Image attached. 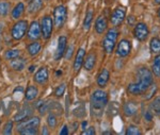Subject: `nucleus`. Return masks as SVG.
I'll use <instances>...</instances> for the list:
<instances>
[{
	"instance_id": "nucleus-47",
	"label": "nucleus",
	"mask_w": 160,
	"mask_h": 135,
	"mask_svg": "<svg viewBox=\"0 0 160 135\" xmlns=\"http://www.w3.org/2000/svg\"><path fill=\"white\" fill-rule=\"evenodd\" d=\"M111 133H112V132H104L102 134H111Z\"/></svg>"
},
{
	"instance_id": "nucleus-12",
	"label": "nucleus",
	"mask_w": 160,
	"mask_h": 135,
	"mask_svg": "<svg viewBox=\"0 0 160 135\" xmlns=\"http://www.w3.org/2000/svg\"><path fill=\"white\" fill-rule=\"evenodd\" d=\"M48 80V70L46 67H42L34 75V81L38 84H44Z\"/></svg>"
},
{
	"instance_id": "nucleus-17",
	"label": "nucleus",
	"mask_w": 160,
	"mask_h": 135,
	"mask_svg": "<svg viewBox=\"0 0 160 135\" xmlns=\"http://www.w3.org/2000/svg\"><path fill=\"white\" fill-rule=\"evenodd\" d=\"M107 19L104 16H99L96 19V22H95V30L98 34H102L107 29Z\"/></svg>"
},
{
	"instance_id": "nucleus-31",
	"label": "nucleus",
	"mask_w": 160,
	"mask_h": 135,
	"mask_svg": "<svg viewBox=\"0 0 160 135\" xmlns=\"http://www.w3.org/2000/svg\"><path fill=\"white\" fill-rule=\"evenodd\" d=\"M92 20H93V12H92V10H89L86 15V19H84V28H86V29H89L90 28Z\"/></svg>"
},
{
	"instance_id": "nucleus-29",
	"label": "nucleus",
	"mask_w": 160,
	"mask_h": 135,
	"mask_svg": "<svg viewBox=\"0 0 160 135\" xmlns=\"http://www.w3.org/2000/svg\"><path fill=\"white\" fill-rule=\"evenodd\" d=\"M9 10H10V3L7 1H1L0 2V15L4 16L9 13Z\"/></svg>"
},
{
	"instance_id": "nucleus-26",
	"label": "nucleus",
	"mask_w": 160,
	"mask_h": 135,
	"mask_svg": "<svg viewBox=\"0 0 160 135\" xmlns=\"http://www.w3.org/2000/svg\"><path fill=\"white\" fill-rule=\"evenodd\" d=\"M152 72L156 77H160V53L154 59V63L152 65Z\"/></svg>"
},
{
	"instance_id": "nucleus-43",
	"label": "nucleus",
	"mask_w": 160,
	"mask_h": 135,
	"mask_svg": "<svg viewBox=\"0 0 160 135\" xmlns=\"http://www.w3.org/2000/svg\"><path fill=\"white\" fill-rule=\"evenodd\" d=\"M87 124H88V123H87V121H83V123H82V129H86Z\"/></svg>"
},
{
	"instance_id": "nucleus-16",
	"label": "nucleus",
	"mask_w": 160,
	"mask_h": 135,
	"mask_svg": "<svg viewBox=\"0 0 160 135\" xmlns=\"http://www.w3.org/2000/svg\"><path fill=\"white\" fill-rule=\"evenodd\" d=\"M84 55H86V51H84L83 48H80L77 52V55L75 58V62H74V69L76 71H78L80 69V67L83 64V60H84Z\"/></svg>"
},
{
	"instance_id": "nucleus-46",
	"label": "nucleus",
	"mask_w": 160,
	"mask_h": 135,
	"mask_svg": "<svg viewBox=\"0 0 160 135\" xmlns=\"http://www.w3.org/2000/svg\"><path fill=\"white\" fill-rule=\"evenodd\" d=\"M62 74V71L61 70H58V71H57V76H59V75H61Z\"/></svg>"
},
{
	"instance_id": "nucleus-15",
	"label": "nucleus",
	"mask_w": 160,
	"mask_h": 135,
	"mask_svg": "<svg viewBox=\"0 0 160 135\" xmlns=\"http://www.w3.org/2000/svg\"><path fill=\"white\" fill-rule=\"evenodd\" d=\"M31 113H32V108L26 106V108H24L22 110H20L18 113L15 115L14 120L16 121V123H20V121H22V120H25V119L29 118V116L31 115Z\"/></svg>"
},
{
	"instance_id": "nucleus-3",
	"label": "nucleus",
	"mask_w": 160,
	"mask_h": 135,
	"mask_svg": "<svg viewBox=\"0 0 160 135\" xmlns=\"http://www.w3.org/2000/svg\"><path fill=\"white\" fill-rule=\"evenodd\" d=\"M118 32L117 29H110L107 32V34L105 35L104 41H102V46H104V49L107 53H111L115 48V45H117V40H118Z\"/></svg>"
},
{
	"instance_id": "nucleus-8",
	"label": "nucleus",
	"mask_w": 160,
	"mask_h": 135,
	"mask_svg": "<svg viewBox=\"0 0 160 135\" xmlns=\"http://www.w3.org/2000/svg\"><path fill=\"white\" fill-rule=\"evenodd\" d=\"M42 34H43V37L45 40L49 38L51 36V33H52V19L51 17L49 16H45L43 18L42 20Z\"/></svg>"
},
{
	"instance_id": "nucleus-42",
	"label": "nucleus",
	"mask_w": 160,
	"mask_h": 135,
	"mask_svg": "<svg viewBox=\"0 0 160 135\" xmlns=\"http://www.w3.org/2000/svg\"><path fill=\"white\" fill-rule=\"evenodd\" d=\"M34 69H35V66H33V65L29 67V71L30 72H33V71H34Z\"/></svg>"
},
{
	"instance_id": "nucleus-11",
	"label": "nucleus",
	"mask_w": 160,
	"mask_h": 135,
	"mask_svg": "<svg viewBox=\"0 0 160 135\" xmlns=\"http://www.w3.org/2000/svg\"><path fill=\"white\" fill-rule=\"evenodd\" d=\"M41 32H42V30H41V27H40V25H38V22H33L29 27L28 37H29L30 40H38L41 36Z\"/></svg>"
},
{
	"instance_id": "nucleus-48",
	"label": "nucleus",
	"mask_w": 160,
	"mask_h": 135,
	"mask_svg": "<svg viewBox=\"0 0 160 135\" xmlns=\"http://www.w3.org/2000/svg\"><path fill=\"white\" fill-rule=\"evenodd\" d=\"M158 16H159V19H160V9H159V11H158Z\"/></svg>"
},
{
	"instance_id": "nucleus-18",
	"label": "nucleus",
	"mask_w": 160,
	"mask_h": 135,
	"mask_svg": "<svg viewBox=\"0 0 160 135\" xmlns=\"http://www.w3.org/2000/svg\"><path fill=\"white\" fill-rule=\"evenodd\" d=\"M109 78H110L109 71L107 69H102L100 71V74L98 75V77H97V84H98V86L104 87L108 83V81H109Z\"/></svg>"
},
{
	"instance_id": "nucleus-19",
	"label": "nucleus",
	"mask_w": 160,
	"mask_h": 135,
	"mask_svg": "<svg viewBox=\"0 0 160 135\" xmlns=\"http://www.w3.org/2000/svg\"><path fill=\"white\" fill-rule=\"evenodd\" d=\"M43 7V0H31L28 4V12L33 14L35 12H38Z\"/></svg>"
},
{
	"instance_id": "nucleus-4",
	"label": "nucleus",
	"mask_w": 160,
	"mask_h": 135,
	"mask_svg": "<svg viewBox=\"0 0 160 135\" xmlns=\"http://www.w3.org/2000/svg\"><path fill=\"white\" fill-rule=\"evenodd\" d=\"M28 29V24L26 20H19L13 26L12 29V37L16 41L22 40L26 34V31Z\"/></svg>"
},
{
	"instance_id": "nucleus-44",
	"label": "nucleus",
	"mask_w": 160,
	"mask_h": 135,
	"mask_svg": "<svg viewBox=\"0 0 160 135\" xmlns=\"http://www.w3.org/2000/svg\"><path fill=\"white\" fill-rule=\"evenodd\" d=\"M43 129H44V130H43V131H42V133H43V134H48V131H47V130H46V128H45V127H44Z\"/></svg>"
},
{
	"instance_id": "nucleus-10",
	"label": "nucleus",
	"mask_w": 160,
	"mask_h": 135,
	"mask_svg": "<svg viewBox=\"0 0 160 135\" xmlns=\"http://www.w3.org/2000/svg\"><path fill=\"white\" fill-rule=\"evenodd\" d=\"M40 126V118L38 117H32L30 119H25V120L20 121L18 124V130L19 132L26 129H31V128H38Z\"/></svg>"
},
{
	"instance_id": "nucleus-32",
	"label": "nucleus",
	"mask_w": 160,
	"mask_h": 135,
	"mask_svg": "<svg viewBox=\"0 0 160 135\" xmlns=\"http://www.w3.org/2000/svg\"><path fill=\"white\" fill-rule=\"evenodd\" d=\"M126 134L127 135H140L141 131L139 130L138 127L136 126H129L126 130Z\"/></svg>"
},
{
	"instance_id": "nucleus-45",
	"label": "nucleus",
	"mask_w": 160,
	"mask_h": 135,
	"mask_svg": "<svg viewBox=\"0 0 160 135\" xmlns=\"http://www.w3.org/2000/svg\"><path fill=\"white\" fill-rule=\"evenodd\" d=\"M155 3H156V4H160V0H155Z\"/></svg>"
},
{
	"instance_id": "nucleus-21",
	"label": "nucleus",
	"mask_w": 160,
	"mask_h": 135,
	"mask_svg": "<svg viewBox=\"0 0 160 135\" xmlns=\"http://www.w3.org/2000/svg\"><path fill=\"white\" fill-rule=\"evenodd\" d=\"M38 88L35 86H32V85H30V86H28L27 90H26V99L28 101H31V100H34L35 98L38 97Z\"/></svg>"
},
{
	"instance_id": "nucleus-1",
	"label": "nucleus",
	"mask_w": 160,
	"mask_h": 135,
	"mask_svg": "<svg viewBox=\"0 0 160 135\" xmlns=\"http://www.w3.org/2000/svg\"><path fill=\"white\" fill-rule=\"evenodd\" d=\"M138 83L128 85V92L131 95H142L153 84V72L146 67H140L137 71Z\"/></svg>"
},
{
	"instance_id": "nucleus-40",
	"label": "nucleus",
	"mask_w": 160,
	"mask_h": 135,
	"mask_svg": "<svg viewBox=\"0 0 160 135\" xmlns=\"http://www.w3.org/2000/svg\"><path fill=\"white\" fill-rule=\"evenodd\" d=\"M60 134L61 135H68V126H64L63 127V129L60 131Z\"/></svg>"
},
{
	"instance_id": "nucleus-22",
	"label": "nucleus",
	"mask_w": 160,
	"mask_h": 135,
	"mask_svg": "<svg viewBox=\"0 0 160 135\" xmlns=\"http://www.w3.org/2000/svg\"><path fill=\"white\" fill-rule=\"evenodd\" d=\"M25 65H26V61L24 59L22 58H16V59H13V61L11 62V66L13 69L15 70H22L25 68Z\"/></svg>"
},
{
	"instance_id": "nucleus-13",
	"label": "nucleus",
	"mask_w": 160,
	"mask_h": 135,
	"mask_svg": "<svg viewBox=\"0 0 160 135\" xmlns=\"http://www.w3.org/2000/svg\"><path fill=\"white\" fill-rule=\"evenodd\" d=\"M123 111L126 116H129V117L130 116H133L135 114H137V112H138V103L133 102V101L126 102L125 104H124Z\"/></svg>"
},
{
	"instance_id": "nucleus-28",
	"label": "nucleus",
	"mask_w": 160,
	"mask_h": 135,
	"mask_svg": "<svg viewBox=\"0 0 160 135\" xmlns=\"http://www.w3.org/2000/svg\"><path fill=\"white\" fill-rule=\"evenodd\" d=\"M156 92H157V86L155 84L154 85L152 84L151 86H149L148 89L144 92V94H145L144 95V97H145V99H151V98L156 94Z\"/></svg>"
},
{
	"instance_id": "nucleus-33",
	"label": "nucleus",
	"mask_w": 160,
	"mask_h": 135,
	"mask_svg": "<svg viewBox=\"0 0 160 135\" xmlns=\"http://www.w3.org/2000/svg\"><path fill=\"white\" fill-rule=\"evenodd\" d=\"M47 123L50 128H55L57 126V118L55 114H49L47 117Z\"/></svg>"
},
{
	"instance_id": "nucleus-2",
	"label": "nucleus",
	"mask_w": 160,
	"mask_h": 135,
	"mask_svg": "<svg viewBox=\"0 0 160 135\" xmlns=\"http://www.w3.org/2000/svg\"><path fill=\"white\" fill-rule=\"evenodd\" d=\"M108 103V95L104 90H95L91 97V106L93 111H102Z\"/></svg>"
},
{
	"instance_id": "nucleus-5",
	"label": "nucleus",
	"mask_w": 160,
	"mask_h": 135,
	"mask_svg": "<svg viewBox=\"0 0 160 135\" xmlns=\"http://www.w3.org/2000/svg\"><path fill=\"white\" fill-rule=\"evenodd\" d=\"M149 34L148 27L144 22H139L135 26V29H133V35L138 41H143L148 38Z\"/></svg>"
},
{
	"instance_id": "nucleus-9",
	"label": "nucleus",
	"mask_w": 160,
	"mask_h": 135,
	"mask_svg": "<svg viewBox=\"0 0 160 135\" xmlns=\"http://www.w3.org/2000/svg\"><path fill=\"white\" fill-rule=\"evenodd\" d=\"M131 51V43L128 40H122L120 43L118 44V48H117V53L118 55L125 58Z\"/></svg>"
},
{
	"instance_id": "nucleus-34",
	"label": "nucleus",
	"mask_w": 160,
	"mask_h": 135,
	"mask_svg": "<svg viewBox=\"0 0 160 135\" xmlns=\"http://www.w3.org/2000/svg\"><path fill=\"white\" fill-rule=\"evenodd\" d=\"M65 88H66V85L65 84H61V85H59L58 87L56 88V90H55V96L56 97H61V96H63L64 94V92H65Z\"/></svg>"
},
{
	"instance_id": "nucleus-38",
	"label": "nucleus",
	"mask_w": 160,
	"mask_h": 135,
	"mask_svg": "<svg viewBox=\"0 0 160 135\" xmlns=\"http://www.w3.org/2000/svg\"><path fill=\"white\" fill-rule=\"evenodd\" d=\"M82 134H87V135H94L95 134V129L94 128H89L88 130H84L83 132H82Z\"/></svg>"
},
{
	"instance_id": "nucleus-24",
	"label": "nucleus",
	"mask_w": 160,
	"mask_h": 135,
	"mask_svg": "<svg viewBox=\"0 0 160 135\" xmlns=\"http://www.w3.org/2000/svg\"><path fill=\"white\" fill-rule=\"evenodd\" d=\"M149 48H151L152 53H160V40L158 37L152 38L149 43Z\"/></svg>"
},
{
	"instance_id": "nucleus-23",
	"label": "nucleus",
	"mask_w": 160,
	"mask_h": 135,
	"mask_svg": "<svg viewBox=\"0 0 160 135\" xmlns=\"http://www.w3.org/2000/svg\"><path fill=\"white\" fill-rule=\"evenodd\" d=\"M41 48H42V46H41L40 43H38V41H33V43H31L30 45L28 46V52H29V54L31 56H34L40 52Z\"/></svg>"
},
{
	"instance_id": "nucleus-27",
	"label": "nucleus",
	"mask_w": 160,
	"mask_h": 135,
	"mask_svg": "<svg viewBox=\"0 0 160 135\" xmlns=\"http://www.w3.org/2000/svg\"><path fill=\"white\" fill-rule=\"evenodd\" d=\"M149 108H151L153 114L160 115V97H157L156 99H154V101L149 105Z\"/></svg>"
},
{
	"instance_id": "nucleus-35",
	"label": "nucleus",
	"mask_w": 160,
	"mask_h": 135,
	"mask_svg": "<svg viewBox=\"0 0 160 135\" xmlns=\"http://www.w3.org/2000/svg\"><path fill=\"white\" fill-rule=\"evenodd\" d=\"M20 133L22 135H34L38 134V129L37 128H31V129H26L20 131Z\"/></svg>"
},
{
	"instance_id": "nucleus-41",
	"label": "nucleus",
	"mask_w": 160,
	"mask_h": 135,
	"mask_svg": "<svg viewBox=\"0 0 160 135\" xmlns=\"http://www.w3.org/2000/svg\"><path fill=\"white\" fill-rule=\"evenodd\" d=\"M127 22H129V25H133V24H135V17L129 16V17H128V19H127Z\"/></svg>"
},
{
	"instance_id": "nucleus-30",
	"label": "nucleus",
	"mask_w": 160,
	"mask_h": 135,
	"mask_svg": "<svg viewBox=\"0 0 160 135\" xmlns=\"http://www.w3.org/2000/svg\"><path fill=\"white\" fill-rule=\"evenodd\" d=\"M4 56H6V59H9V60L16 59L19 56V50H14V49L8 50L6 51V53H4Z\"/></svg>"
},
{
	"instance_id": "nucleus-39",
	"label": "nucleus",
	"mask_w": 160,
	"mask_h": 135,
	"mask_svg": "<svg viewBox=\"0 0 160 135\" xmlns=\"http://www.w3.org/2000/svg\"><path fill=\"white\" fill-rule=\"evenodd\" d=\"M72 54H73V47H69L68 48V52H66V55H65V58L68 59V60H69L71 59V56H72Z\"/></svg>"
},
{
	"instance_id": "nucleus-20",
	"label": "nucleus",
	"mask_w": 160,
	"mask_h": 135,
	"mask_svg": "<svg viewBox=\"0 0 160 135\" xmlns=\"http://www.w3.org/2000/svg\"><path fill=\"white\" fill-rule=\"evenodd\" d=\"M95 61H96V55L94 53H90L86 58V61L83 62V66L86 70H92V68L95 65Z\"/></svg>"
},
{
	"instance_id": "nucleus-36",
	"label": "nucleus",
	"mask_w": 160,
	"mask_h": 135,
	"mask_svg": "<svg viewBox=\"0 0 160 135\" xmlns=\"http://www.w3.org/2000/svg\"><path fill=\"white\" fill-rule=\"evenodd\" d=\"M12 128H13V123L12 121H9V123H6L3 129V134H11L12 133Z\"/></svg>"
},
{
	"instance_id": "nucleus-6",
	"label": "nucleus",
	"mask_w": 160,
	"mask_h": 135,
	"mask_svg": "<svg viewBox=\"0 0 160 135\" xmlns=\"http://www.w3.org/2000/svg\"><path fill=\"white\" fill-rule=\"evenodd\" d=\"M53 17H55V24L57 28H61L66 20V9L63 6L57 7L53 11Z\"/></svg>"
},
{
	"instance_id": "nucleus-25",
	"label": "nucleus",
	"mask_w": 160,
	"mask_h": 135,
	"mask_svg": "<svg viewBox=\"0 0 160 135\" xmlns=\"http://www.w3.org/2000/svg\"><path fill=\"white\" fill-rule=\"evenodd\" d=\"M24 10H25V6L24 3H22V2H19V3H17L16 6H15L14 10L12 11V17L15 18V19H17V18H19L22 16V14L24 13Z\"/></svg>"
},
{
	"instance_id": "nucleus-37",
	"label": "nucleus",
	"mask_w": 160,
	"mask_h": 135,
	"mask_svg": "<svg viewBox=\"0 0 160 135\" xmlns=\"http://www.w3.org/2000/svg\"><path fill=\"white\" fill-rule=\"evenodd\" d=\"M153 116H154V114L152 113V111H148L145 114H144L145 120H148V121H152V120H153Z\"/></svg>"
},
{
	"instance_id": "nucleus-7",
	"label": "nucleus",
	"mask_w": 160,
	"mask_h": 135,
	"mask_svg": "<svg viewBox=\"0 0 160 135\" xmlns=\"http://www.w3.org/2000/svg\"><path fill=\"white\" fill-rule=\"evenodd\" d=\"M125 15H126V11L125 9L122 7H118L113 11L112 15H111V22L114 27H118V26L122 25V22L125 19Z\"/></svg>"
},
{
	"instance_id": "nucleus-14",
	"label": "nucleus",
	"mask_w": 160,
	"mask_h": 135,
	"mask_svg": "<svg viewBox=\"0 0 160 135\" xmlns=\"http://www.w3.org/2000/svg\"><path fill=\"white\" fill-rule=\"evenodd\" d=\"M66 44H68V41H66L65 36H60L58 41V48H57V53H56V59L59 60L62 55L65 52L66 49Z\"/></svg>"
}]
</instances>
